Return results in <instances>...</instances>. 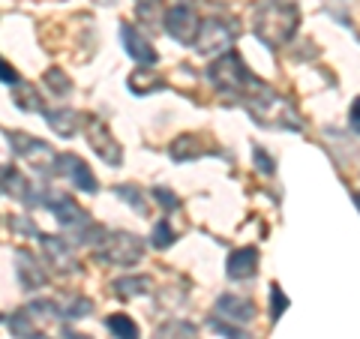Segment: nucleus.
I'll return each instance as SVG.
<instances>
[{
	"instance_id": "f257e3e1",
	"label": "nucleus",
	"mask_w": 360,
	"mask_h": 339,
	"mask_svg": "<svg viewBox=\"0 0 360 339\" xmlns=\"http://www.w3.org/2000/svg\"><path fill=\"white\" fill-rule=\"evenodd\" d=\"M300 25V9L291 0H262L252 13V30L270 49L288 42Z\"/></svg>"
},
{
	"instance_id": "f03ea898",
	"label": "nucleus",
	"mask_w": 360,
	"mask_h": 339,
	"mask_svg": "<svg viewBox=\"0 0 360 339\" xmlns=\"http://www.w3.org/2000/svg\"><path fill=\"white\" fill-rule=\"evenodd\" d=\"M165 30L168 37L180 45H195L198 30H201V18L195 13V6L189 0H180L165 13Z\"/></svg>"
},
{
	"instance_id": "7ed1b4c3",
	"label": "nucleus",
	"mask_w": 360,
	"mask_h": 339,
	"mask_svg": "<svg viewBox=\"0 0 360 339\" xmlns=\"http://www.w3.org/2000/svg\"><path fill=\"white\" fill-rule=\"evenodd\" d=\"M96 255L108 264H120L127 267L132 262H139L144 255V246H141V237L127 234V231H115V234H105L103 237V246L96 250Z\"/></svg>"
},
{
	"instance_id": "20e7f679",
	"label": "nucleus",
	"mask_w": 360,
	"mask_h": 339,
	"mask_svg": "<svg viewBox=\"0 0 360 339\" xmlns=\"http://www.w3.org/2000/svg\"><path fill=\"white\" fill-rule=\"evenodd\" d=\"M9 144H13V151L21 156V160H27L33 168H39L42 174L58 172V153H54L45 141L33 139V135H25V132H9Z\"/></svg>"
},
{
	"instance_id": "39448f33",
	"label": "nucleus",
	"mask_w": 360,
	"mask_h": 339,
	"mask_svg": "<svg viewBox=\"0 0 360 339\" xmlns=\"http://www.w3.org/2000/svg\"><path fill=\"white\" fill-rule=\"evenodd\" d=\"M234 37H238V30L229 27V21L210 18V21H201L195 45L201 54H225V51H231Z\"/></svg>"
},
{
	"instance_id": "423d86ee",
	"label": "nucleus",
	"mask_w": 360,
	"mask_h": 339,
	"mask_svg": "<svg viewBox=\"0 0 360 339\" xmlns=\"http://www.w3.org/2000/svg\"><path fill=\"white\" fill-rule=\"evenodd\" d=\"M82 123H84V135H87V141L94 144V151L103 156L108 165H120L123 162V151H120V144L115 141V135L108 132L105 123L99 117H87Z\"/></svg>"
},
{
	"instance_id": "0eeeda50",
	"label": "nucleus",
	"mask_w": 360,
	"mask_h": 339,
	"mask_svg": "<svg viewBox=\"0 0 360 339\" xmlns=\"http://www.w3.org/2000/svg\"><path fill=\"white\" fill-rule=\"evenodd\" d=\"M58 172H63L78 189H84V192H96V189H99L94 172H90L87 162L82 160V156H75V153H63V156H58Z\"/></svg>"
},
{
	"instance_id": "6e6552de",
	"label": "nucleus",
	"mask_w": 360,
	"mask_h": 339,
	"mask_svg": "<svg viewBox=\"0 0 360 339\" xmlns=\"http://www.w3.org/2000/svg\"><path fill=\"white\" fill-rule=\"evenodd\" d=\"M0 192H9V196H15L18 201H25L27 207H33V205H39V196H30L33 192V186H30V180L18 172V168H4L0 172Z\"/></svg>"
},
{
	"instance_id": "1a4fd4ad",
	"label": "nucleus",
	"mask_w": 360,
	"mask_h": 339,
	"mask_svg": "<svg viewBox=\"0 0 360 339\" xmlns=\"http://www.w3.org/2000/svg\"><path fill=\"white\" fill-rule=\"evenodd\" d=\"M217 312L222 319H229L234 324H246L255 319V303L250 298H238V295H222L217 300Z\"/></svg>"
},
{
	"instance_id": "9d476101",
	"label": "nucleus",
	"mask_w": 360,
	"mask_h": 339,
	"mask_svg": "<svg viewBox=\"0 0 360 339\" xmlns=\"http://www.w3.org/2000/svg\"><path fill=\"white\" fill-rule=\"evenodd\" d=\"M168 153H172L174 162H189V160H198V156H207L213 151L205 144V135L186 132V135H180V139H174V144L168 148Z\"/></svg>"
},
{
	"instance_id": "9b49d317",
	"label": "nucleus",
	"mask_w": 360,
	"mask_h": 339,
	"mask_svg": "<svg viewBox=\"0 0 360 339\" xmlns=\"http://www.w3.org/2000/svg\"><path fill=\"white\" fill-rule=\"evenodd\" d=\"M255 270H258V250H252V246L234 250L229 255V264H225V274L231 279H250L255 276Z\"/></svg>"
},
{
	"instance_id": "f8f14e48",
	"label": "nucleus",
	"mask_w": 360,
	"mask_h": 339,
	"mask_svg": "<svg viewBox=\"0 0 360 339\" xmlns=\"http://www.w3.org/2000/svg\"><path fill=\"white\" fill-rule=\"evenodd\" d=\"M120 37H123V45H127V51H129L132 60H139V63H156L153 45L144 39L132 25H123V27H120Z\"/></svg>"
},
{
	"instance_id": "ddd939ff",
	"label": "nucleus",
	"mask_w": 360,
	"mask_h": 339,
	"mask_svg": "<svg viewBox=\"0 0 360 339\" xmlns=\"http://www.w3.org/2000/svg\"><path fill=\"white\" fill-rule=\"evenodd\" d=\"M42 117L49 120V127L58 135H63V139H72V135L78 132V127H82V117H78V111H72V108H60V111L45 108Z\"/></svg>"
},
{
	"instance_id": "4468645a",
	"label": "nucleus",
	"mask_w": 360,
	"mask_h": 339,
	"mask_svg": "<svg viewBox=\"0 0 360 339\" xmlns=\"http://www.w3.org/2000/svg\"><path fill=\"white\" fill-rule=\"evenodd\" d=\"M15 274H18V282L25 286L27 291L45 286V274L37 267V262H33V255L27 250H18V264H15Z\"/></svg>"
},
{
	"instance_id": "2eb2a0df",
	"label": "nucleus",
	"mask_w": 360,
	"mask_h": 339,
	"mask_svg": "<svg viewBox=\"0 0 360 339\" xmlns=\"http://www.w3.org/2000/svg\"><path fill=\"white\" fill-rule=\"evenodd\" d=\"M42 237V250L49 252V258L54 264H63V267H72L75 264V255H72V250H70V243L66 241H60V237H51V234H39Z\"/></svg>"
},
{
	"instance_id": "dca6fc26",
	"label": "nucleus",
	"mask_w": 360,
	"mask_h": 339,
	"mask_svg": "<svg viewBox=\"0 0 360 339\" xmlns=\"http://www.w3.org/2000/svg\"><path fill=\"white\" fill-rule=\"evenodd\" d=\"M160 87H165V82L162 78H156L153 72H148V70H139V72L129 75V90L135 96H148V94H153V90H160Z\"/></svg>"
},
{
	"instance_id": "f3484780",
	"label": "nucleus",
	"mask_w": 360,
	"mask_h": 339,
	"mask_svg": "<svg viewBox=\"0 0 360 339\" xmlns=\"http://www.w3.org/2000/svg\"><path fill=\"white\" fill-rule=\"evenodd\" d=\"M105 327H108V331L115 333L117 339H139V324H135L129 315H123V312L108 315V319H105Z\"/></svg>"
},
{
	"instance_id": "a211bd4d",
	"label": "nucleus",
	"mask_w": 360,
	"mask_h": 339,
	"mask_svg": "<svg viewBox=\"0 0 360 339\" xmlns=\"http://www.w3.org/2000/svg\"><path fill=\"white\" fill-rule=\"evenodd\" d=\"M117 295L120 298H132V295H144L150 288V279L148 276H127V279H117L115 282Z\"/></svg>"
},
{
	"instance_id": "6ab92c4d",
	"label": "nucleus",
	"mask_w": 360,
	"mask_h": 339,
	"mask_svg": "<svg viewBox=\"0 0 360 339\" xmlns=\"http://www.w3.org/2000/svg\"><path fill=\"white\" fill-rule=\"evenodd\" d=\"M177 241V234H174V229L168 225V219H160L156 222V229H153V234H150V243L156 246V250H168Z\"/></svg>"
},
{
	"instance_id": "aec40b11",
	"label": "nucleus",
	"mask_w": 360,
	"mask_h": 339,
	"mask_svg": "<svg viewBox=\"0 0 360 339\" xmlns=\"http://www.w3.org/2000/svg\"><path fill=\"white\" fill-rule=\"evenodd\" d=\"M115 192L123 198V201H129V205L135 207V213H141V217H148V205H144V198L139 196V189L129 186V184H123V186H115Z\"/></svg>"
},
{
	"instance_id": "412c9836",
	"label": "nucleus",
	"mask_w": 360,
	"mask_h": 339,
	"mask_svg": "<svg viewBox=\"0 0 360 339\" xmlns=\"http://www.w3.org/2000/svg\"><path fill=\"white\" fill-rule=\"evenodd\" d=\"M9 331H13L15 336L21 339H33L37 333H33V324H30V312H15L13 319H9Z\"/></svg>"
},
{
	"instance_id": "4be33fe9",
	"label": "nucleus",
	"mask_w": 360,
	"mask_h": 339,
	"mask_svg": "<svg viewBox=\"0 0 360 339\" xmlns=\"http://www.w3.org/2000/svg\"><path fill=\"white\" fill-rule=\"evenodd\" d=\"M160 0H135V15L139 21H148V25H156V15H160Z\"/></svg>"
},
{
	"instance_id": "5701e85b",
	"label": "nucleus",
	"mask_w": 360,
	"mask_h": 339,
	"mask_svg": "<svg viewBox=\"0 0 360 339\" xmlns=\"http://www.w3.org/2000/svg\"><path fill=\"white\" fill-rule=\"evenodd\" d=\"M45 84H49L54 94H70V90H72V82L60 70H49V72H45Z\"/></svg>"
},
{
	"instance_id": "b1692460",
	"label": "nucleus",
	"mask_w": 360,
	"mask_h": 339,
	"mask_svg": "<svg viewBox=\"0 0 360 339\" xmlns=\"http://www.w3.org/2000/svg\"><path fill=\"white\" fill-rule=\"evenodd\" d=\"M270 315H274V321L276 319H283V312L288 309V298H285V291L279 288V286H274V291H270Z\"/></svg>"
},
{
	"instance_id": "393cba45",
	"label": "nucleus",
	"mask_w": 360,
	"mask_h": 339,
	"mask_svg": "<svg viewBox=\"0 0 360 339\" xmlns=\"http://www.w3.org/2000/svg\"><path fill=\"white\" fill-rule=\"evenodd\" d=\"M252 160H255V165H258V172H262V174H274L276 162L270 160V156H267L262 148H252Z\"/></svg>"
},
{
	"instance_id": "a878e982",
	"label": "nucleus",
	"mask_w": 360,
	"mask_h": 339,
	"mask_svg": "<svg viewBox=\"0 0 360 339\" xmlns=\"http://www.w3.org/2000/svg\"><path fill=\"white\" fill-rule=\"evenodd\" d=\"M150 196H153L156 201H160V205H162L165 210H174V207H180V198H177V196H172V192H168V189H153Z\"/></svg>"
},
{
	"instance_id": "bb28decb",
	"label": "nucleus",
	"mask_w": 360,
	"mask_h": 339,
	"mask_svg": "<svg viewBox=\"0 0 360 339\" xmlns=\"http://www.w3.org/2000/svg\"><path fill=\"white\" fill-rule=\"evenodd\" d=\"M210 327H213V331H219L225 339H250V336H246L243 331H234V327H229V324H222L219 319H213L210 321Z\"/></svg>"
},
{
	"instance_id": "cd10ccee",
	"label": "nucleus",
	"mask_w": 360,
	"mask_h": 339,
	"mask_svg": "<svg viewBox=\"0 0 360 339\" xmlns=\"http://www.w3.org/2000/svg\"><path fill=\"white\" fill-rule=\"evenodd\" d=\"M90 307H94V303H90V300H84V298H78L75 303H72V307L70 309H60L63 315H66V319H78V315H87V309Z\"/></svg>"
},
{
	"instance_id": "c85d7f7f",
	"label": "nucleus",
	"mask_w": 360,
	"mask_h": 339,
	"mask_svg": "<svg viewBox=\"0 0 360 339\" xmlns=\"http://www.w3.org/2000/svg\"><path fill=\"white\" fill-rule=\"evenodd\" d=\"M0 82H6V84H18V72H15V66H9L4 58H0Z\"/></svg>"
},
{
	"instance_id": "c756f323",
	"label": "nucleus",
	"mask_w": 360,
	"mask_h": 339,
	"mask_svg": "<svg viewBox=\"0 0 360 339\" xmlns=\"http://www.w3.org/2000/svg\"><path fill=\"white\" fill-rule=\"evenodd\" d=\"M348 123H352V129L360 135V96L352 103V111H348Z\"/></svg>"
},
{
	"instance_id": "7c9ffc66",
	"label": "nucleus",
	"mask_w": 360,
	"mask_h": 339,
	"mask_svg": "<svg viewBox=\"0 0 360 339\" xmlns=\"http://www.w3.org/2000/svg\"><path fill=\"white\" fill-rule=\"evenodd\" d=\"M33 339H49V336H39V333H37V336H33Z\"/></svg>"
}]
</instances>
